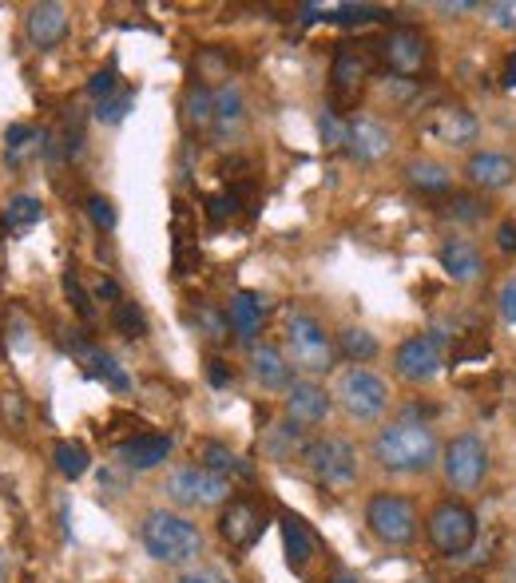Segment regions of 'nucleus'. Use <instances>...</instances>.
Masks as SVG:
<instances>
[{"instance_id":"obj_5","label":"nucleus","mask_w":516,"mask_h":583,"mask_svg":"<svg viewBox=\"0 0 516 583\" xmlns=\"http://www.w3.org/2000/svg\"><path fill=\"white\" fill-rule=\"evenodd\" d=\"M365 529L385 548H409L421 532L418 508L401 493H374L365 505Z\"/></svg>"},{"instance_id":"obj_33","label":"nucleus","mask_w":516,"mask_h":583,"mask_svg":"<svg viewBox=\"0 0 516 583\" xmlns=\"http://www.w3.org/2000/svg\"><path fill=\"white\" fill-rule=\"evenodd\" d=\"M52 461H56V473L68 476V481H80L92 469V457L80 440H56Z\"/></svg>"},{"instance_id":"obj_20","label":"nucleus","mask_w":516,"mask_h":583,"mask_svg":"<svg viewBox=\"0 0 516 583\" xmlns=\"http://www.w3.org/2000/svg\"><path fill=\"white\" fill-rule=\"evenodd\" d=\"M171 452H176V437H171V433H135L132 440L120 445V461H123V469H132V473H152V469H159Z\"/></svg>"},{"instance_id":"obj_41","label":"nucleus","mask_w":516,"mask_h":583,"mask_svg":"<svg viewBox=\"0 0 516 583\" xmlns=\"http://www.w3.org/2000/svg\"><path fill=\"white\" fill-rule=\"evenodd\" d=\"M496 314L508 321V326H516V275H508L501 287H496Z\"/></svg>"},{"instance_id":"obj_40","label":"nucleus","mask_w":516,"mask_h":583,"mask_svg":"<svg viewBox=\"0 0 516 583\" xmlns=\"http://www.w3.org/2000/svg\"><path fill=\"white\" fill-rule=\"evenodd\" d=\"M235 207H239V195L235 191H223V195H211L207 198V219L215 222V227H223V222L231 219Z\"/></svg>"},{"instance_id":"obj_18","label":"nucleus","mask_w":516,"mask_h":583,"mask_svg":"<svg viewBox=\"0 0 516 583\" xmlns=\"http://www.w3.org/2000/svg\"><path fill=\"white\" fill-rule=\"evenodd\" d=\"M374 72V52L365 45H338L334 52V64H329V84L338 96H353L362 88L365 80Z\"/></svg>"},{"instance_id":"obj_50","label":"nucleus","mask_w":516,"mask_h":583,"mask_svg":"<svg viewBox=\"0 0 516 583\" xmlns=\"http://www.w3.org/2000/svg\"><path fill=\"white\" fill-rule=\"evenodd\" d=\"M481 4H472V0H441L437 12H477Z\"/></svg>"},{"instance_id":"obj_13","label":"nucleus","mask_w":516,"mask_h":583,"mask_svg":"<svg viewBox=\"0 0 516 583\" xmlns=\"http://www.w3.org/2000/svg\"><path fill=\"white\" fill-rule=\"evenodd\" d=\"M346 151L358 163H377V159L394 151V132L374 116H350L346 120Z\"/></svg>"},{"instance_id":"obj_12","label":"nucleus","mask_w":516,"mask_h":583,"mask_svg":"<svg viewBox=\"0 0 516 583\" xmlns=\"http://www.w3.org/2000/svg\"><path fill=\"white\" fill-rule=\"evenodd\" d=\"M377 52H382L385 68H389L397 80H406V76H418L421 68H425L429 40L418 28H389V33L382 36V45H377Z\"/></svg>"},{"instance_id":"obj_29","label":"nucleus","mask_w":516,"mask_h":583,"mask_svg":"<svg viewBox=\"0 0 516 583\" xmlns=\"http://www.w3.org/2000/svg\"><path fill=\"white\" fill-rule=\"evenodd\" d=\"M302 449H307V440H302V425H295V421L286 417L278 421V425H271L263 437V452L271 457V461H290V457H302Z\"/></svg>"},{"instance_id":"obj_11","label":"nucleus","mask_w":516,"mask_h":583,"mask_svg":"<svg viewBox=\"0 0 516 583\" xmlns=\"http://www.w3.org/2000/svg\"><path fill=\"white\" fill-rule=\"evenodd\" d=\"M266 529V512L254 500H247V496H231L227 505H223L219 512V536L231 544L235 551H247L259 544V536H263Z\"/></svg>"},{"instance_id":"obj_48","label":"nucleus","mask_w":516,"mask_h":583,"mask_svg":"<svg viewBox=\"0 0 516 583\" xmlns=\"http://www.w3.org/2000/svg\"><path fill=\"white\" fill-rule=\"evenodd\" d=\"M96 297L99 302H111V306H116V302H120V287H116V278H99L96 282Z\"/></svg>"},{"instance_id":"obj_4","label":"nucleus","mask_w":516,"mask_h":583,"mask_svg":"<svg viewBox=\"0 0 516 583\" xmlns=\"http://www.w3.org/2000/svg\"><path fill=\"white\" fill-rule=\"evenodd\" d=\"M334 405L358 425H374L389 409V381L370 365H346L334 381Z\"/></svg>"},{"instance_id":"obj_26","label":"nucleus","mask_w":516,"mask_h":583,"mask_svg":"<svg viewBox=\"0 0 516 583\" xmlns=\"http://www.w3.org/2000/svg\"><path fill=\"white\" fill-rule=\"evenodd\" d=\"M199 464L203 469H211V473H219V476H239V481H251L254 476V469H251V461H242L239 452L235 449H227L223 440H203L199 445Z\"/></svg>"},{"instance_id":"obj_47","label":"nucleus","mask_w":516,"mask_h":583,"mask_svg":"<svg viewBox=\"0 0 516 583\" xmlns=\"http://www.w3.org/2000/svg\"><path fill=\"white\" fill-rule=\"evenodd\" d=\"M207 377H211V386L215 389L231 386V369H227V362H219V357H211L207 362Z\"/></svg>"},{"instance_id":"obj_17","label":"nucleus","mask_w":516,"mask_h":583,"mask_svg":"<svg viewBox=\"0 0 516 583\" xmlns=\"http://www.w3.org/2000/svg\"><path fill=\"white\" fill-rule=\"evenodd\" d=\"M247 132V99L239 84H219L215 88V123H211V139L215 144H235Z\"/></svg>"},{"instance_id":"obj_7","label":"nucleus","mask_w":516,"mask_h":583,"mask_svg":"<svg viewBox=\"0 0 516 583\" xmlns=\"http://www.w3.org/2000/svg\"><path fill=\"white\" fill-rule=\"evenodd\" d=\"M302 464H307V473L314 476L322 488H334V493H346V488H353V481H358V449H353L346 437L307 440Z\"/></svg>"},{"instance_id":"obj_34","label":"nucleus","mask_w":516,"mask_h":583,"mask_svg":"<svg viewBox=\"0 0 516 583\" xmlns=\"http://www.w3.org/2000/svg\"><path fill=\"white\" fill-rule=\"evenodd\" d=\"M111 326H116V333H123V338H147V314L140 309V302H132V297H120L116 306H111Z\"/></svg>"},{"instance_id":"obj_27","label":"nucleus","mask_w":516,"mask_h":583,"mask_svg":"<svg viewBox=\"0 0 516 583\" xmlns=\"http://www.w3.org/2000/svg\"><path fill=\"white\" fill-rule=\"evenodd\" d=\"M0 222H4V231H9L12 239H24L33 227L45 222V203H40L36 195H12L9 203H4Z\"/></svg>"},{"instance_id":"obj_16","label":"nucleus","mask_w":516,"mask_h":583,"mask_svg":"<svg viewBox=\"0 0 516 583\" xmlns=\"http://www.w3.org/2000/svg\"><path fill=\"white\" fill-rule=\"evenodd\" d=\"M329 409H334V393L314 381V377H302L295 386L286 389V417L295 421V425H322L329 417Z\"/></svg>"},{"instance_id":"obj_45","label":"nucleus","mask_w":516,"mask_h":583,"mask_svg":"<svg viewBox=\"0 0 516 583\" xmlns=\"http://www.w3.org/2000/svg\"><path fill=\"white\" fill-rule=\"evenodd\" d=\"M199 321H203L207 338H215V341H223L227 333H231V326H227V314H215L211 306H199Z\"/></svg>"},{"instance_id":"obj_22","label":"nucleus","mask_w":516,"mask_h":583,"mask_svg":"<svg viewBox=\"0 0 516 583\" xmlns=\"http://www.w3.org/2000/svg\"><path fill=\"white\" fill-rule=\"evenodd\" d=\"M64 345H68L72 353H76L80 362H84V365L92 369V377H99V381H104L108 389H116V393H128V389H132V377H128V369H123V365L116 362V357H111L108 350H99L96 341H88V338H68Z\"/></svg>"},{"instance_id":"obj_53","label":"nucleus","mask_w":516,"mask_h":583,"mask_svg":"<svg viewBox=\"0 0 516 583\" xmlns=\"http://www.w3.org/2000/svg\"><path fill=\"white\" fill-rule=\"evenodd\" d=\"M334 583H358V575H350V572H341V575H334Z\"/></svg>"},{"instance_id":"obj_23","label":"nucleus","mask_w":516,"mask_h":583,"mask_svg":"<svg viewBox=\"0 0 516 583\" xmlns=\"http://www.w3.org/2000/svg\"><path fill=\"white\" fill-rule=\"evenodd\" d=\"M278 529H283V551H286L290 572L302 575L310 563H314V556H319V539L307 529V520L295 517V512H283V517H278Z\"/></svg>"},{"instance_id":"obj_42","label":"nucleus","mask_w":516,"mask_h":583,"mask_svg":"<svg viewBox=\"0 0 516 583\" xmlns=\"http://www.w3.org/2000/svg\"><path fill=\"white\" fill-rule=\"evenodd\" d=\"M116 88H120V76H116V68H104V72H96V76L88 80V96H96V104H99V99L116 96Z\"/></svg>"},{"instance_id":"obj_37","label":"nucleus","mask_w":516,"mask_h":583,"mask_svg":"<svg viewBox=\"0 0 516 583\" xmlns=\"http://www.w3.org/2000/svg\"><path fill=\"white\" fill-rule=\"evenodd\" d=\"M481 12L493 28H501V33H516V0H489V4H481Z\"/></svg>"},{"instance_id":"obj_19","label":"nucleus","mask_w":516,"mask_h":583,"mask_svg":"<svg viewBox=\"0 0 516 583\" xmlns=\"http://www.w3.org/2000/svg\"><path fill=\"white\" fill-rule=\"evenodd\" d=\"M263 321H266V297L254 294V290H235L231 302H227V326L239 338V345L251 350L254 341H259V333H263Z\"/></svg>"},{"instance_id":"obj_51","label":"nucleus","mask_w":516,"mask_h":583,"mask_svg":"<svg viewBox=\"0 0 516 583\" xmlns=\"http://www.w3.org/2000/svg\"><path fill=\"white\" fill-rule=\"evenodd\" d=\"M501 84L505 88H516V48L508 52V60H505V72H501Z\"/></svg>"},{"instance_id":"obj_49","label":"nucleus","mask_w":516,"mask_h":583,"mask_svg":"<svg viewBox=\"0 0 516 583\" xmlns=\"http://www.w3.org/2000/svg\"><path fill=\"white\" fill-rule=\"evenodd\" d=\"M64 155L68 159H80V155H84V132H64Z\"/></svg>"},{"instance_id":"obj_36","label":"nucleus","mask_w":516,"mask_h":583,"mask_svg":"<svg viewBox=\"0 0 516 583\" xmlns=\"http://www.w3.org/2000/svg\"><path fill=\"white\" fill-rule=\"evenodd\" d=\"M319 135H322V147L326 151H338V147H346V120H341L338 111H322L319 116Z\"/></svg>"},{"instance_id":"obj_25","label":"nucleus","mask_w":516,"mask_h":583,"mask_svg":"<svg viewBox=\"0 0 516 583\" xmlns=\"http://www.w3.org/2000/svg\"><path fill=\"white\" fill-rule=\"evenodd\" d=\"M24 33L36 48H56L68 36V9L64 4H33L24 16Z\"/></svg>"},{"instance_id":"obj_35","label":"nucleus","mask_w":516,"mask_h":583,"mask_svg":"<svg viewBox=\"0 0 516 583\" xmlns=\"http://www.w3.org/2000/svg\"><path fill=\"white\" fill-rule=\"evenodd\" d=\"M135 108V92L132 88H120L116 96L99 99L96 104V123H108V127H116V123L128 120V111Z\"/></svg>"},{"instance_id":"obj_44","label":"nucleus","mask_w":516,"mask_h":583,"mask_svg":"<svg viewBox=\"0 0 516 583\" xmlns=\"http://www.w3.org/2000/svg\"><path fill=\"white\" fill-rule=\"evenodd\" d=\"M171 583H231V580H227L219 568H203V563H195V568H183Z\"/></svg>"},{"instance_id":"obj_8","label":"nucleus","mask_w":516,"mask_h":583,"mask_svg":"<svg viewBox=\"0 0 516 583\" xmlns=\"http://www.w3.org/2000/svg\"><path fill=\"white\" fill-rule=\"evenodd\" d=\"M425 536L441 556H465L477 544V512L465 500H441L425 520Z\"/></svg>"},{"instance_id":"obj_32","label":"nucleus","mask_w":516,"mask_h":583,"mask_svg":"<svg viewBox=\"0 0 516 583\" xmlns=\"http://www.w3.org/2000/svg\"><path fill=\"white\" fill-rule=\"evenodd\" d=\"M183 108H188L191 127L211 135V123H215V88H207V84H191Z\"/></svg>"},{"instance_id":"obj_14","label":"nucleus","mask_w":516,"mask_h":583,"mask_svg":"<svg viewBox=\"0 0 516 583\" xmlns=\"http://www.w3.org/2000/svg\"><path fill=\"white\" fill-rule=\"evenodd\" d=\"M465 179L477 191H505L516 179V159L508 151H496V147H481L465 159Z\"/></svg>"},{"instance_id":"obj_39","label":"nucleus","mask_w":516,"mask_h":583,"mask_svg":"<svg viewBox=\"0 0 516 583\" xmlns=\"http://www.w3.org/2000/svg\"><path fill=\"white\" fill-rule=\"evenodd\" d=\"M64 294H68V302H72V306H76V314L84 321H92L96 318V306H92V297L84 294V287H80V278L72 275V270H68L64 275Z\"/></svg>"},{"instance_id":"obj_43","label":"nucleus","mask_w":516,"mask_h":583,"mask_svg":"<svg viewBox=\"0 0 516 583\" xmlns=\"http://www.w3.org/2000/svg\"><path fill=\"white\" fill-rule=\"evenodd\" d=\"M449 215L457 222H477L484 215V207L477 203L472 195H453V203H449Z\"/></svg>"},{"instance_id":"obj_24","label":"nucleus","mask_w":516,"mask_h":583,"mask_svg":"<svg viewBox=\"0 0 516 583\" xmlns=\"http://www.w3.org/2000/svg\"><path fill=\"white\" fill-rule=\"evenodd\" d=\"M437 263L457 287H469V282H477V278L484 275V254L477 251L469 239H449V243H441Z\"/></svg>"},{"instance_id":"obj_38","label":"nucleus","mask_w":516,"mask_h":583,"mask_svg":"<svg viewBox=\"0 0 516 583\" xmlns=\"http://www.w3.org/2000/svg\"><path fill=\"white\" fill-rule=\"evenodd\" d=\"M88 219L96 222V231L111 234L116 231V203L108 195H92L88 198Z\"/></svg>"},{"instance_id":"obj_1","label":"nucleus","mask_w":516,"mask_h":583,"mask_svg":"<svg viewBox=\"0 0 516 583\" xmlns=\"http://www.w3.org/2000/svg\"><path fill=\"white\" fill-rule=\"evenodd\" d=\"M441 445L437 433L429 429L418 417H397L382 425L374 437V461L382 473L389 476H425L441 464Z\"/></svg>"},{"instance_id":"obj_28","label":"nucleus","mask_w":516,"mask_h":583,"mask_svg":"<svg viewBox=\"0 0 516 583\" xmlns=\"http://www.w3.org/2000/svg\"><path fill=\"white\" fill-rule=\"evenodd\" d=\"M406 183L421 195H445L453 191V171L437 159H413L406 163Z\"/></svg>"},{"instance_id":"obj_9","label":"nucleus","mask_w":516,"mask_h":583,"mask_svg":"<svg viewBox=\"0 0 516 583\" xmlns=\"http://www.w3.org/2000/svg\"><path fill=\"white\" fill-rule=\"evenodd\" d=\"M441 473L457 493H472L484 485L489 476V445L477 433H457V437L441 449Z\"/></svg>"},{"instance_id":"obj_15","label":"nucleus","mask_w":516,"mask_h":583,"mask_svg":"<svg viewBox=\"0 0 516 583\" xmlns=\"http://www.w3.org/2000/svg\"><path fill=\"white\" fill-rule=\"evenodd\" d=\"M425 132L433 135L437 144L465 151V147H472L481 139V123H477V116H472L469 108H437L429 116Z\"/></svg>"},{"instance_id":"obj_21","label":"nucleus","mask_w":516,"mask_h":583,"mask_svg":"<svg viewBox=\"0 0 516 583\" xmlns=\"http://www.w3.org/2000/svg\"><path fill=\"white\" fill-rule=\"evenodd\" d=\"M251 374L263 389H278V393L295 386V365L286 362L283 345H275V341H254L251 345Z\"/></svg>"},{"instance_id":"obj_30","label":"nucleus","mask_w":516,"mask_h":583,"mask_svg":"<svg viewBox=\"0 0 516 583\" xmlns=\"http://www.w3.org/2000/svg\"><path fill=\"white\" fill-rule=\"evenodd\" d=\"M338 353L350 365H365L382 353V345H377V338L365 330V326H346V330L338 333Z\"/></svg>"},{"instance_id":"obj_6","label":"nucleus","mask_w":516,"mask_h":583,"mask_svg":"<svg viewBox=\"0 0 516 583\" xmlns=\"http://www.w3.org/2000/svg\"><path fill=\"white\" fill-rule=\"evenodd\" d=\"M164 493L171 505L188 508V512H207V508L227 505L235 496V485L227 476L203 469V464H183V469H176V473L167 476Z\"/></svg>"},{"instance_id":"obj_52","label":"nucleus","mask_w":516,"mask_h":583,"mask_svg":"<svg viewBox=\"0 0 516 583\" xmlns=\"http://www.w3.org/2000/svg\"><path fill=\"white\" fill-rule=\"evenodd\" d=\"M501 583H516V551H513V556H508L505 572H501Z\"/></svg>"},{"instance_id":"obj_2","label":"nucleus","mask_w":516,"mask_h":583,"mask_svg":"<svg viewBox=\"0 0 516 583\" xmlns=\"http://www.w3.org/2000/svg\"><path fill=\"white\" fill-rule=\"evenodd\" d=\"M140 544L155 563H167V568H195L207 548L199 524H191L179 512H167V508H152L140 520Z\"/></svg>"},{"instance_id":"obj_46","label":"nucleus","mask_w":516,"mask_h":583,"mask_svg":"<svg viewBox=\"0 0 516 583\" xmlns=\"http://www.w3.org/2000/svg\"><path fill=\"white\" fill-rule=\"evenodd\" d=\"M496 251L516 254V219H505L501 227H496Z\"/></svg>"},{"instance_id":"obj_10","label":"nucleus","mask_w":516,"mask_h":583,"mask_svg":"<svg viewBox=\"0 0 516 583\" xmlns=\"http://www.w3.org/2000/svg\"><path fill=\"white\" fill-rule=\"evenodd\" d=\"M445 341L449 338H445L441 330H425V333L406 338L394 353L397 377L409 381V386H425V381H433V377L445 369Z\"/></svg>"},{"instance_id":"obj_3","label":"nucleus","mask_w":516,"mask_h":583,"mask_svg":"<svg viewBox=\"0 0 516 583\" xmlns=\"http://www.w3.org/2000/svg\"><path fill=\"white\" fill-rule=\"evenodd\" d=\"M283 353L298 374L322 377L338 362V341H334V333H326V326L314 314H307V309H286Z\"/></svg>"},{"instance_id":"obj_31","label":"nucleus","mask_w":516,"mask_h":583,"mask_svg":"<svg viewBox=\"0 0 516 583\" xmlns=\"http://www.w3.org/2000/svg\"><path fill=\"white\" fill-rule=\"evenodd\" d=\"M40 147H45V135L36 132L33 123H12L9 132H4V159H9V167H24V159L40 151Z\"/></svg>"}]
</instances>
